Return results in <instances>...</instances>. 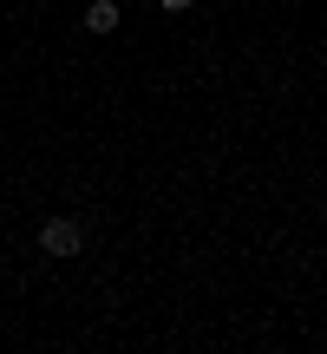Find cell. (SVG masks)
<instances>
[{
    "label": "cell",
    "instance_id": "1",
    "mask_svg": "<svg viewBox=\"0 0 327 354\" xmlns=\"http://www.w3.org/2000/svg\"><path fill=\"white\" fill-rule=\"evenodd\" d=\"M39 250L46 256H79L86 250V223H79V216H46V223H39Z\"/></svg>",
    "mask_w": 327,
    "mask_h": 354
},
{
    "label": "cell",
    "instance_id": "3",
    "mask_svg": "<svg viewBox=\"0 0 327 354\" xmlns=\"http://www.w3.org/2000/svg\"><path fill=\"white\" fill-rule=\"evenodd\" d=\"M190 7H197V0H164V13H190Z\"/></svg>",
    "mask_w": 327,
    "mask_h": 354
},
{
    "label": "cell",
    "instance_id": "2",
    "mask_svg": "<svg viewBox=\"0 0 327 354\" xmlns=\"http://www.w3.org/2000/svg\"><path fill=\"white\" fill-rule=\"evenodd\" d=\"M118 26V0H92L86 7V33H112Z\"/></svg>",
    "mask_w": 327,
    "mask_h": 354
}]
</instances>
